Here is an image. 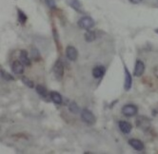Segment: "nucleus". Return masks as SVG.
I'll list each match as a JSON object with an SVG mask.
<instances>
[{
	"instance_id": "20",
	"label": "nucleus",
	"mask_w": 158,
	"mask_h": 154,
	"mask_svg": "<svg viewBox=\"0 0 158 154\" xmlns=\"http://www.w3.org/2000/svg\"><path fill=\"white\" fill-rule=\"evenodd\" d=\"M40 52L38 51L37 49H32L31 50V59L35 61H39L40 60Z\"/></svg>"
},
{
	"instance_id": "8",
	"label": "nucleus",
	"mask_w": 158,
	"mask_h": 154,
	"mask_svg": "<svg viewBox=\"0 0 158 154\" xmlns=\"http://www.w3.org/2000/svg\"><path fill=\"white\" fill-rule=\"evenodd\" d=\"M125 69V82H124V89H125L126 91H129L131 89V86H132V77L131 72L129 71V70L127 69V67L125 66L124 67Z\"/></svg>"
},
{
	"instance_id": "7",
	"label": "nucleus",
	"mask_w": 158,
	"mask_h": 154,
	"mask_svg": "<svg viewBox=\"0 0 158 154\" xmlns=\"http://www.w3.org/2000/svg\"><path fill=\"white\" fill-rule=\"evenodd\" d=\"M144 71H145V64L140 59H137L136 62H135L133 75L136 76V77L142 76L143 73H144Z\"/></svg>"
},
{
	"instance_id": "4",
	"label": "nucleus",
	"mask_w": 158,
	"mask_h": 154,
	"mask_svg": "<svg viewBox=\"0 0 158 154\" xmlns=\"http://www.w3.org/2000/svg\"><path fill=\"white\" fill-rule=\"evenodd\" d=\"M78 26L83 30H89L94 26V21L89 16H84L78 20Z\"/></svg>"
},
{
	"instance_id": "15",
	"label": "nucleus",
	"mask_w": 158,
	"mask_h": 154,
	"mask_svg": "<svg viewBox=\"0 0 158 154\" xmlns=\"http://www.w3.org/2000/svg\"><path fill=\"white\" fill-rule=\"evenodd\" d=\"M50 98L52 99V101L56 104V105H60L62 104V100H63V98L62 96L58 93V92H56V91H52L50 93Z\"/></svg>"
},
{
	"instance_id": "10",
	"label": "nucleus",
	"mask_w": 158,
	"mask_h": 154,
	"mask_svg": "<svg viewBox=\"0 0 158 154\" xmlns=\"http://www.w3.org/2000/svg\"><path fill=\"white\" fill-rule=\"evenodd\" d=\"M118 127H119L120 130L122 131L124 134H129L131 131V129H132L131 124L127 122V121H119Z\"/></svg>"
},
{
	"instance_id": "22",
	"label": "nucleus",
	"mask_w": 158,
	"mask_h": 154,
	"mask_svg": "<svg viewBox=\"0 0 158 154\" xmlns=\"http://www.w3.org/2000/svg\"><path fill=\"white\" fill-rule=\"evenodd\" d=\"M22 82H23L26 86H28L29 87H31V89H32V87H35V85H33V82L31 81L30 79H28L27 77H22Z\"/></svg>"
},
{
	"instance_id": "23",
	"label": "nucleus",
	"mask_w": 158,
	"mask_h": 154,
	"mask_svg": "<svg viewBox=\"0 0 158 154\" xmlns=\"http://www.w3.org/2000/svg\"><path fill=\"white\" fill-rule=\"evenodd\" d=\"M45 2H46V4L48 5L49 8L51 9H56V4L54 2V0H45Z\"/></svg>"
},
{
	"instance_id": "26",
	"label": "nucleus",
	"mask_w": 158,
	"mask_h": 154,
	"mask_svg": "<svg viewBox=\"0 0 158 154\" xmlns=\"http://www.w3.org/2000/svg\"><path fill=\"white\" fill-rule=\"evenodd\" d=\"M155 31H156V32H157V34H158V29H156V30H155Z\"/></svg>"
},
{
	"instance_id": "9",
	"label": "nucleus",
	"mask_w": 158,
	"mask_h": 154,
	"mask_svg": "<svg viewBox=\"0 0 158 154\" xmlns=\"http://www.w3.org/2000/svg\"><path fill=\"white\" fill-rule=\"evenodd\" d=\"M129 144L132 148H134L135 150H137V151H142L145 148L144 143L141 140H138V139H131V140H129Z\"/></svg>"
},
{
	"instance_id": "2",
	"label": "nucleus",
	"mask_w": 158,
	"mask_h": 154,
	"mask_svg": "<svg viewBox=\"0 0 158 154\" xmlns=\"http://www.w3.org/2000/svg\"><path fill=\"white\" fill-rule=\"evenodd\" d=\"M136 127L143 131H147L151 128V120L146 116H139L136 119Z\"/></svg>"
},
{
	"instance_id": "5",
	"label": "nucleus",
	"mask_w": 158,
	"mask_h": 154,
	"mask_svg": "<svg viewBox=\"0 0 158 154\" xmlns=\"http://www.w3.org/2000/svg\"><path fill=\"white\" fill-rule=\"evenodd\" d=\"M53 73L55 78L57 80H61L63 78L64 75V65L62 63V61L60 59H58L55 62L54 66H53Z\"/></svg>"
},
{
	"instance_id": "14",
	"label": "nucleus",
	"mask_w": 158,
	"mask_h": 154,
	"mask_svg": "<svg viewBox=\"0 0 158 154\" xmlns=\"http://www.w3.org/2000/svg\"><path fill=\"white\" fill-rule=\"evenodd\" d=\"M20 61L24 64V66H26V67H30L31 64V60L30 59L29 57V54L26 51H21L20 52Z\"/></svg>"
},
{
	"instance_id": "16",
	"label": "nucleus",
	"mask_w": 158,
	"mask_h": 154,
	"mask_svg": "<svg viewBox=\"0 0 158 154\" xmlns=\"http://www.w3.org/2000/svg\"><path fill=\"white\" fill-rule=\"evenodd\" d=\"M84 37H85V40L87 42L91 43V42H93V41H94L96 39V34H95V32L94 30H88L87 32L85 34V35H84Z\"/></svg>"
},
{
	"instance_id": "1",
	"label": "nucleus",
	"mask_w": 158,
	"mask_h": 154,
	"mask_svg": "<svg viewBox=\"0 0 158 154\" xmlns=\"http://www.w3.org/2000/svg\"><path fill=\"white\" fill-rule=\"evenodd\" d=\"M81 119L84 123L89 125V126H92V125H94L95 124V116L94 115V113L91 111H89V109L87 108H84L83 111H81Z\"/></svg>"
},
{
	"instance_id": "12",
	"label": "nucleus",
	"mask_w": 158,
	"mask_h": 154,
	"mask_svg": "<svg viewBox=\"0 0 158 154\" xmlns=\"http://www.w3.org/2000/svg\"><path fill=\"white\" fill-rule=\"evenodd\" d=\"M67 3L69 4L74 10H76L77 13H80V14L84 13L82 4L80 3L79 0H67Z\"/></svg>"
},
{
	"instance_id": "3",
	"label": "nucleus",
	"mask_w": 158,
	"mask_h": 154,
	"mask_svg": "<svg viewBox=\"0 0 158 154\" xmlns=\"http://www.w3.org/2000/svg\"><path fill=\"white\" fill-rule=\"evenodd\" d=\"M122 113L125 115L126 117H133L137 114L138 112V107L135 106V105H132V104H128V105H125L122 109H121Z\"/></svg>"
},
{
	"instance_id": "11",
	"label": "nucleus",
	"mask_w": 158,
	"mask_h": 154,
	"mask_svg": "<svg viewBox=\"0 0 158 154\" xmlns=\"http://www.w3.org/2000/svg\"><path fill=\"white\" fill-rule=\"evenodd\" d=\"M12 71L15 74H22L24 72V64L21 61H15L12 65Z\"/></svg>"
},
{
	"instance_id": "19",
	"label": "nucleus",
	"mask_w": 158,
	"mask_h": 154,
	"mask_svg": "<svg viewBox=\"0 0 158 154\" xmlns=\"http://www.w3.org/2000/svg\"><path fill=\"white\" fill-rule=\"evenodd\" d=\"M0 74H1L2 78L6 81H14L15 80L13 75H10L9 72H7L4 69H1V71H0Z\"/></svg>"
},
{
	"instance_id": "13",
	"label": "nucleus",
	"mask_w": 158,
	"mask_h": 154,
	"mask_svg": "<svg viewBox=\"0 0 158 154\" xmlns=\"http://www.w3.org/2000/svg\"><path fill=\"white\" fill-rule=\"evenodd\" d=\"M105 72H106V69L103 67V66H96V67L93 70V75L96 79L102 78Z\"/></svg>"
},
{
	"instance_id": "21",
	"label": "nucleus",
	"mask_w": 158,
	"mask_h": 154,
	"mask_svg": "<svg viewBox=\"0 0 158 154\" xmlns=\"http://www.w3.org/2000/svg\"><path fill=\"white\" fill-rule=\"evenodd\" d=\"M69 109H70V111L72 113H77L79 111V107L77 106V104L75 102H73L70 104V107H69Z\"/></svg>"
},
{
	"instance_id": "25",
	"label": "nucleus",
	"mask_w": 158,
	"mask_h": 154,
	"mask_svg": "<svg viewBox=\"0 0 158 154\" xmlns=\"http://www.w3.org/2000/svg\"><path fill=\"white\" fill-rule=\"evenodd\" d=\"M142 0H130V2L132 3V4H139Z\"/></svg>"
},
{
	"instance_id": "17",
	"label": "nucleus",
	"mask_w": 158,
	"mask_h": 154,
	"mask_svg": "<svg viewBox=\"0 0 158 154\" xmlns=\"http://www.w3.org/2000/svg\"><path fill=\"white\" fill-rule=\"evenodd\" d=\"M35 89H36V92H37L40 96H42V97H44V98H47V97H48V91H47V89H46L45 87L38 85V86H36Z\"/></svg>"
},
{
	"instance_id": "6",
	"label": "nucleus",
	"mask_w": 158,
	"mask_h": 154,
	"mask_svg": "<svg viewBox=\"0 0 158 154\" xmlns=\"http://www.w3.org/2000/svg\"><path fill=\"white\" fill-rule=\"evenodd\" d=\"M66 56L70 61H75L78 57V51L73 46H68L66 49Z\"/></svg>"
},
{
	"instance_id": "24",
	"label": "nucleus",
	"mask_w": 158,
	"mask_h": 154,
	"mask_svg": "<svg viewBox=\"0 0 158 154\" xmlns=\"http://www.w3.org/2000/svg\"><path fill=\"white\" fill-rule=\"evenodd\" d=\"M153 72H154V75H155V77L158 79V65L156 66V67L154 68V70H153Z\"/></svg>"
},
{
	"instance_id": "18",
	"label": "nucleus",
	"mask_w": 158,
	"mask_h": 154,
	"mask_svg": "<svg viewBox=\"0 0 158 154\" xmlns=\"http://www.w3.org/2000/svg\"><path fill=\"white\" fill-rule=\"evenodd\" d=\"M17 17H18V21L20 22V24H25L27 21V15L26 14L21 10L20 9H17Z\"/></svg>"
}]
</instances>
